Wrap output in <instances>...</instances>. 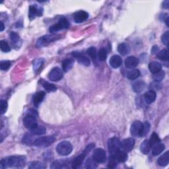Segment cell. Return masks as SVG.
<instances>
[{
    "mask_svg": "<svg viewBox=\"0 0 169 169\" xmlns=\"http://www.w3.org/2000/svg\"><path fill=\"white\" fill-rule=\"evenodd\" d=\"M165 145H164L163 143H158L156 144L155 145L153 146V151H152L153 155H155V156L158 155L164 150H165Z\"/></svg>",
    "mask_w": 169,
    "mask_h": 169,
    "instance_id": "obj_25",
    "label": "cell"
},
{
    "mask_svg": "<svg viewBox=\"0 0 169 169\" xmlns=\"http://www.w3.org/2000/svg\"><path fill=\"white\" fill-rule=\"evenodd\" d=\"M150 130V124L148 122H145L143 124V136H145Z\"/></svg>",
    "mask_w": 169,
    "mask_h": 169,
    "instance_id": "obj_45",
    "label": "cell"
},
{
    "mask_svg": "<svg viewBox=\"0 0 169 169\" xmlns=\"http://www.w3.org/2000/svg\"><path fill=\"white\" fill-rule=\"evenodd\" d=\"M73 55L77 58V62L80 64H81V65L84 66H89L91 65L90 59H89L88 58L83 56L80 53L73 52Z\"/></svg>",
    "mask_w": 169,
    "mask_h": 169,
    "instance_id": "obj_14",
    "label": "cell"
},
{
    "mask_svg": "<svg viewBox=\"0 0 169 169\" xmlns=\"http://www.w3.org/2000/svg\"><path fill=\"white\" fill-rule=\"evenodd\" d=\"M157 56L161 60L167 61L168 59V52L167 49H164L159 52H158Z\"/></svg>",
    "mask_w": 169,
    "mask_h": 169,
    "instance_id": "obj_34",
    "label": "cell"
},
{
    "mask_svg": "<svg viewBox=\"0 0 169 169\" xmlns=\"http://www.w3.org/2000/svg\"><path fill=\"white\" fill-rule=\"evenodd\" d=\"M66 165L65 162L62 161H54L50 167L51 168H62L65 167Z\"/></svg>",
    "mask_w": 169,
    "mask_h": 169,
    "instance_id": "obj_38",
    "label": "cell"
},
{
    "mask_svg": "<svg viewBox=\"0 0 169 169\" xmlns=\"http://www.w3.org/2000/svg\"><path fill=\"white\" fill-rule=\"evenodd\" d=\"M134 145H135V140L133 138L125 139L120 143V150L126 153L132 150Z\"/></svg>",
    "mask_w": 169,
    "mask_h": 169,
    "instance_id": "obj_9",
    "label": "cell"
},
{
    "mask_svg": "<svg viewBox=\"0 0 169 169\" xmlns=\"http://www.w3.org/2000/svg\"><path fill=\"white\" fill-rule=\"evenodd\" d=\"M97 163L95 161H94L93 158H89L85 163V168H96L97 166L96 165Z\"/></svg>",
    "mask_w": 169,
    "mask_h": 169,
    "instance_id": "obj_40",
    "label": "cell"
},
{
    "mask_svg": "<svg viewBox=\"0 0 169 169\" xmlns=\"http://www.w3.org/2000/svg\"><path fill=\"white\" fill-rule=\"evenodd\" d=\"M59 36L54 35V34H53V35H46L42 37L38 40L37 46L38 47H43L47 46L50 42L58 40L59 38Z\"/></svg>",
    "mask_w": 169,
    "mask_h": 169,
    "instance_id": "obj_5",
    "label": "cell"
},
{
    "mask_svg": "<svg viewBox=\"0 0 169 169\" xmlns=\"http://www.w3.org/2000/svg\"><path fill=\"white\" fill-rule=\"evenodd\" d=\"M87 54L89 56H90L92 58L95 59L97 58V49L94 47H91L87 50Z\"/></svg>",
    "mask_w": 169,
    "mask_h": 169,
    "instance_id": "obj_42",
    "label": "cell"
},
{
    "mask_svg": "<svg viewBox=\"0 0 169 169\" xmlns=\"http://www.w3.org/2000/svg\"><path fill=\"white\" fill-rule=\"evenodd\" d=\"M30 169H44L46 168V165L44 163L39 161H34L31 163L28 167Z\"/></svg>",
    "mask_w": 169,
    "mask_h": 169,
    "instance_id": "obj_33",
    "label": "cell"
},
{
    "mask_svg": "<svg viewBox=\"0 0 169 169\" xmlns=\"http://www.w3.org/2000/svg\"><path fill=\"white\" fill-rule=\"evenodd\" d=\"M73 65V61L72 59H66L62 62V68L64 72H67L72 68Z\"/></svg>",
    "mask_w": 169,
    "mask_h": 169,
    "instance_id": "obj_27",
    "label": "cell"
},
{
    "mask_svg": "<svg viewBox=\"0 0 169 169\" xmlns=\"http://www.w3.org/2000/svg\"><path fill=\"white\" fill-rule=\"evenodd\" d=\"M44 62V60L42 58L36 59L33 62V68H34V72H38L42 67Z\"/></svg>",
    "mask_w": 169,
    "mask_h": 169,
    "instance_id": "obj_31",
    "label": "cell"
},
{
    "mask_svg": "<svg viewBox=\"0 0 169 169\" xmlns=\"http://www.w3.org/2000/svg\"><path fill=\"white\" fill-rule=\"evenodd\" d=\"M11 66V62L9 61H2L0 63V68L3 71H6Z\"/></svg>",
    "mask_w": 169,
    "mask_h": 169,
    "instance_id": "obj_41",
    "label": "cell"
},
{
    "mask_svg": "<svg viewBox=\"0 0 169 169\" xmlns=\"http://www.w3.org/2000/svg\"><path fill=\"white\" fill-rule=\"evenodd\" d=\"M114 157V158H116V160L118 162H125L127 158H128V155L126 152L124 151L121 150H119L118 152H116L114 155H110Z\"/></svg>",
    "mask_w": 169,
    "mask_h": 169,
    "instance_id": "obj_17",
    "label": "cell"
},
{
    "mask_svg": "<svg viewBox=\"0 0 169 169\" xmlns=\"http://www.w3.org/2000/svg\"><path fill=\"white\" fill-rule=\"evenodd\" d=\"M93 158L97 163H104V162H106V154L105 151L101 148L97 149L93 153Z\"/></svg>",
    "mask_w": 169,
    "mask_h": 169,
    "instance_id": "obj_8",
    "label": "cell"
},
{
    "mask_svg": "<svg viewBox=\"0 0 169 169\" xmlns=\"http://www.w3.org/2000/svg\"><path fill=\"white\" fill-rule=\"evenodd\" d=\"M43 11L42 8H40L37 7L35 5H33V6H31L29 7V19L32 20L35 18L37 16H41L42 14Z\"/></svg>",
    "mask_w": 169,
    "mask_h": 169,
    "instance_id": "obj_12",
    "label": "cell"
},
{
    "mask_svg": "<svg viewBox=\"0 0 169 169\" xmlns=\"http://www.w3.org/2000/svg\"><path fill=\"white\" fill-rule=\"evenodd\" d=\"M98 56L101 61H105L107 58V52L104 48H101L98 52Z\"/></svg>",
    "mask_w": 169,
    "mask_h": 169,
    "instance_id": "obj_39",
    "label": "cell"
},
{
    "mask_svg": "<svg viewBox=\"0 0 169 169\" xmlns=\"http://www.w3.org/2000/svg\"><path fill=\"white\" fill-rule=\"evenodd\" d=\"M0 48L3 52H9L11 51V47L9 46V44L6 41H2L0 42Z\"/></svg>",
    "mask_w": 169,
    "mask_h": 169,
    "instance_id": "obj_36",
    "label": "cell"
},
{
    "mask_svg": "<svg viewBox=\"0 0 169 169\" xmlns=\"http://www.w3.org/2000/svg\"><path fill=\"white\" fill-rule=\"evenodd\" d=\"M10 39H11L13 45L15 48L16 47H19L20 46H21V39H20L19 36L17 33L13 32L10 34Z\"/></svg>",
    "mask_w": 169,
    "mask_h": 169,
    "instance_id": "obj_21",
    "label": "cell"
},
{
    "mask_svg": "<svg viewBox=\"0 0 169 169\" xmlns=\"http://www.w3.org/2000/svg\"><path fill=\"white\" fill-rule=\"evenodd\" d=\"M69 27V23L66 18H62L59 20V23L52 25L49 28L50 32H55L60 31L63 28H67Z\"/></svg>",
    "mask_w": 169,
    "mask_h": 169,
    "instance_id": "obj_6",
    "label": "cell"
},
{
    "mask_svg": "<svg viewBox=\"0 0 169 169\" xmlns=\"http://www.w3.org/2000/svg\"><path fill=\"white\" fill-rule=\"evenodd\" d=\"M73 151V146L70 142L63 141L59 143L56 147L57 153L62 156L69 155Z\"/></svg>",
    "mask_w": 169,
    "mask_h": 169,
    "instance_id": "obj_2",
    "label": "cell"
},
{
    "mask_svg": "<svg viewBox=\"0 0 169 169\" xmlns=\"http://www.w3.org/2000/svg\"><path fill=\"white\" fill-rule=\"evenodd\" d=\"M149 141H150V143L151 144V147H153L154 145H155L156 144H157V143L161 142L160 138H159V137H158V136L157 135V134L156 133H153L152 134L151 136L150 140H149Z\"/></svg>",
    "mask_w": 169,
    "mask_h": 169,
    "instance_id": "obj_35",
    "label": "cell"
},
{
    "mask_svg": "<svg viewBox=\"0 0 169 169\" xmlns=\"http://www.w3.org/2000/svg\"><path fill=\"white\" fill-rule=\"evenodd\" d=\"M168 39H169V31H166L162 34V36L161 37V41L165 45L168 46Z\"/></svg>",
    "mask_w": 169,
    "mask_h": 169,
    "instance_id": "obj_43",
    "label": "cell"
},
{
    "mask_svg": "<svg viewBox=\"0 0 169 169\" xmlns=\"http://www.w3.org/2000/svg\"><path fill=\"white\" fill-rule=\"evenodd\" d=\"M158 50V48L157 46H155L153 47V49H152V54H155Z\"/></svg>",
    "mask_w": 169,
    "mask_h": 169,
    "instance_id": "obj_47",
    "label": "cell"
},
{
    "mask_svg": "<svg viewBox=\"0 0 169 169\" xmlns=\"http://www.w3.org/2000/svg\"><path fill=\"white\" fill-rule=\"evenodd\" d=\"M168 21H169V18L168 17H167L166 19H165V23H166V24H167V27H169V24H168Z\"/></svg>",
    "mask_w": 169,
    "mask_h": 169,
    "instance_id": "obj_49",
    "label": "cell"
},
{
    "mask_svg": "<svg viewBox=\"0 0 169 169\" xmlns=\"http://www.w3.org/2000/svg\"><path fill=\"white\" fill-rule=\"evenodd\" d=\"M157 94L154 91H149L145 94V101L147 104H151L155 101Z\"/></svg>",
    "mask_w": 169,
    "mask_h": 169,
    "instance_id": "obj_20",
    "label": "cell"
},
{
    "mask_svg": "<svg viewBox=\"0 0 169 169\" xmlns=\"http://www.w3.org/2000/svg\"><path fill=\"white\" fill-rule=\"evenodd\" d=\"M149 68H150V70L151 71V72H152L153 73H155L161 70L162 66L160 63H158L157 62H153L150 63Z\"/></svg>",
    "mask_w": 169,
    "mask_h": 169,
    "instance_id": "obj_26",
    "label": "cell"
},
{
    "mask_svg": "<svg viewBox=\"0 0 169 169\" xmlns=\"http://www.w3.org/2000/svg\"><path fill=\"white\" fill-rule=\"evenodd\" d=\"M31 132L34 135H38V136H41V135H43V134L46 133V128H44V126H36L34 128H33L32 129H31Z\"/></svg>",
    "mask_w": 169,
    "mask_h": 169,
    "instance_id": "obj_29",
    "label": "cell"
},
{
    "mask_svg": "<svg viewBox=\"0 0 169 169\" xmlns=\"http://www.w3.org/2000/svg\"><path fill=\"white\" fill-rule=\"evenodd\" d=\"M118 51L122 56H126L130 52V47L126 43H122L118 47Z\"/></svg>",
    "mask_w": 169,
    "mask_h": 169,
    "instance_id": "obj_28",
    "label": "cell"
},
{
    "mask_svg": "<svg viewBox=\"0 0 169 169\" xmlns=\"http://www.w3.org/2000/svg\"><path fill=\"white\" fill-rule=\"evenodd\" d=\"M169 162V152L167 151L164 153L162 156H161L157 161L158 165L161 167L167 166Z\"/></svg>",
    "mask_w": 169,
    "mask_h": 169,
    "instance_id": "obj_19",
    "label": "cell"
},
{
    "mask_svg": "<svg viewBox=\"0 0 169 169\" xmlns=\"http://www.w3.org/2000/svg\"><path fill=\"white\" fill-rule=\"evenodd\" d=\"M25 164V158L23 156H12L4 158L0 162V168H6L7 167L21 168Z\"/></svg>",
    "mask_w": 169,
    "mask_h": 169,
    "instance_id": "obj_1",
    "label": "cell"
},
{
    "mask_svg": "<svg viewBox=\"0 0 169 169\" xmlns=\"http://www.w3.org/2000/svg\"><path fill=\"white\" fill-rule=\"evenodd\" d=\"M7 108V102L4 101L2 100L1 101V114H3L5 112H6Z\"/></svg>",
    "mask_w": 169,
    "mask_h": 169,
    "instance_id": "obj_44",
    "label": "cell"
},
{
    "mask_svg": "<svg viewBox=\"0 0 169 169\" xmlns=\"http://www.w3.org/2000/svg\"><path fill=\"white\" fill-rule=\"evenodd\" d=\"M151 148V145L150 143L149 140H144L140 145V150L141 153H143L145 155H147L149 153H150Z\"/></svg>",
    "mask_w": 169,
    "mask_h": 169,
    "instance_id": "obj_24",
    "label": "cell"
},
{
    "mask_svg": "<svg viewBox=\"0 0 169 169\" xmlns=\"http://www.w3.org/2000/svg\"><path fill=\"white\" fill-rule=\"evenodd\" d=\"M42 85H43L44 88L48 92H54V91H56V89H57L56 87L54 85V84L49 83L48 82H44Z\"/></svg>",
    "mask_w": 169,
    "mask_h": 169,
    "instance_id": "obj_37",
    "label": "cell"
},
{
    "mask_svg": "<svg viewBox=\"0 0 169 169\" xmlns=\"http://www.w3.org/2000/svg\"><path fill=\"white\" fill-rule=\"evenodd\" d=\"M86 156H87V154L83 152V153L81 154L80 155L77 157L75 159L73 160V161L72 162V167L73 168H78L80 167L83 164L84 158H85Z\"/></svg>",
    "mask_w": 169,
    "mask_h": 169,
    "instance_id": "obj_16",
    "label": "cell"
},
{
    "mask_svg": "<svg viewBox=\"0 0 169 169\" xmlns=\"http://www.w3.org/2000/svg\"><path fill=\"white\" fill-rule=\"evenodd\" d=\"M89 17V14L84 11H79L73 15V19L77 23H81L87 20Z\"/></svg>",
    "mask_w": 169,
    "mask_h": 169,
    "instance_id": "obj_13",
    "label": "cell"
},
{
    "mask_svg": "<svg viewBox=\"0 0 169 169\" xmlns=\"http://www.w3.org/2000/svg\"><path fill=\"white\" fill-rule=\"evenodd\" d=\"M162 7L165 8V9H168V7H169V2L168 1V0H167V1H165L162 3Z\"/></svg>",
    "mask_w": 169,
    "mask_h": 169,
    "instance_id": "obj_46",
    "label": "cell"
},
{
    "mask_svg": "<svg viewBox=\"0 0 169 169\" xmlns=\"http://www.w3.org/2000/svg\"><path fill=\"white\" fill-rule=\"evenodd\" d=\"M122 63V59L120 56L118 55H114L111 57L110 59V65L113 68H118L120 67Z\"/></svg>",
    "mask_w": 169,
    "mask_h": 169,
    "instance_id": "obj_18",
    "label": "cell"
},
{
    "mask_svg": "<svg viewBox=\"0 0 169 169\" xmlns=\"http://www.w3.org/2000/svg\"><path fill=\"white\" fill-rule=\"evenodd\" d=\"M23 124L25 128L30 130L38 125L36 117L33 116L32 114H29V115H27L24 118L23 120Z\"/></svg>",
    "mask_w": 169,
    "mask_h": 169,
    "instance_id": "obj_10",
    "label": "cell"
},
{
    "mask_svg": "<svg viewBox=\"0 0 169 169\" xmlns=\"http://www.w3.org/2000/svg\"><path fill=\"white\" fill-rule=\"evenodd\" d=\"M120 141L116 137H112L109 140L108 142V151L110 153V155H113L116 152L120 150Z\"/></svg>",
    "mask_w": 169,
    "mask_h": 169,
    "instance_id": "obj_7",
    "label": "cell"
},
{
    "mask_svg": "<svg viewBox=\"0 0 169 169\" xmlns=\"http://www.w3.org/2000/svg\"><path fill=\"white\" fill-rule=\"evenodd\" d=\"M133 91L137 93H141L145 88V84L141 81H137L133 84Z\"/></svg>",
    "mask_w": 169,
    "mask_h": 169,
    "instance_id": "obj_23",
    "label": "cell"
},
{
    "mask_svg": "<svg viewBox=\"0 0 169 169\" xmlns=\"http://www.w3.org/2000/svg\"><path fill=\"white\" fill-rule=\"evenodd\" d=\"M140 76V72L138 69H132L127 73V77L130 80H135Z\"/></svg>",
    "mask_w": 169,
    "mask_h": 169,
    "instance_id": "obj_30",
    "label": "cell"
},
{
    "mask_svg": "<svg viewBox=\"0 0 169 169\" xmlns=\"http://www.w3.org/2000/svg\"><path fill=\"white\" fill-rule=\"evenodd\" d=\"M139 64V59L135 56H129L125 60V66L128 68L136 67Z\"/></svg>",
    "mask_w": 169,
    "mask_h": 169,
    "instance_id": "obj_15",
    "label": "cell"
},
{
    "mask_svg": "<svg viewBox=\"0 0 169 169\" xmlns=\"http://www.w3.org/2000/svg\"><path fill=\"white\" fill-rule=\"evenodd\" d=\"M165 77V73L163 71H159L158 72L153 73V79H154V81L156 82H160L161 81L162 79H164Z\"/></svg>",
    "mask_w": 169,
    "mask_h": 169,
    "instance_id": "obj_32",
    "label": "cell"
},
{
    "mask_svg": "<svg viewBox=\"0 0 169 169\" xmlns=\"http://www.w3.org/2000/svg\"><path fill=\"white\" fill-rule=\"evenodd\" d=\"M55 140V137L53 136H45L37 139L34 141L33 144L37 147H46L52 145Z\"/></svg>",
    "mask_w": 169,
    "mask_h": 169,
    "instance_id": "obj_3",
    "label": "cell"
},
{
    "mask_svg": "<svg viewBox=\"0 0 169 169\" xmlns=\"http://www.w3.org/2000/svg\"><path fill=\"white\" fill-rule=\"evenodd\" d=\"M4 28H5V26H4V24L2 21H1V27H0V31H3L4 30Z\"/></svg>",
    "mask_w": 169,
    "mask_h": 169,
    "instance_id": "obj_48",
    "label": "cell"
},
{
    "mask_svg": "<svg viewBox=\"0 0 169 169\" xmlns=\"http://www.w3.org/2000/svg\"><path fill=\"white\" fill-rule=\"evenodd\" d=\"M45 97V93L44 91H39L33 97V103L35 106H38L41 103Z\"/></svg>",
    "mask_w": 169,
    "mask_h": 169,
    "instance_id": "obj_22",
    "label": "cell"
},
{
    "mask_svg": "<svg viewBox=\"0 0 169 169\" xmlns=\"http://www.w3.org/2000/svg\"><path fill=\"white\" fill-rule=\"evenodd\" d=\"M130 132L134 137L143 136V124L140 121L134 122L131 126Z\"/></svg>",
    "mask_w": 169,
    "mask_h": 169,
    "instance_id": "obj_4",
    "label": "cell"
},
{
    "mask_svg": "<svg viewBox=\"0 0 169 169\" xmlns=\"http://www.w3.org/2000/svg\"><path fill=\"white\" fill-rule=\"evenodd\" d=\"M49 79L52 81H59L63 77V72L59 67H54L49 73Z\"/></svg>",
    "mask_w": 169,
    "mask_h": 169,
    "instance_id": "obj_11",
    "label": "cell"
}]
</instances>
